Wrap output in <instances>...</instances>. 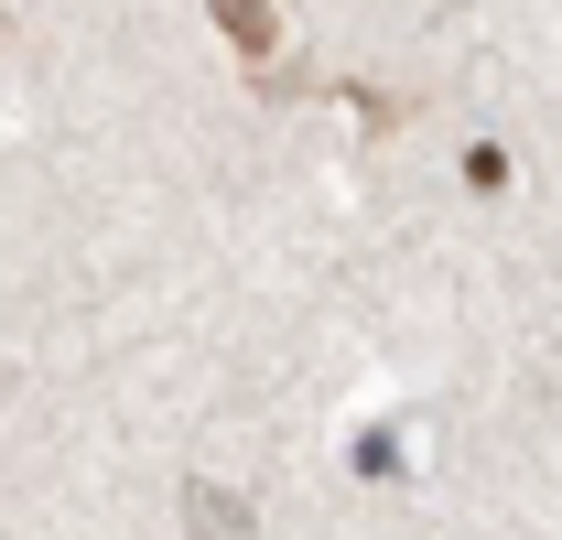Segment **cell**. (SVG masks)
<instances>
[{"label":"cell","mask_w":562,"mask_h":540,"mask_svg":"<svg viewBox=\"0 0 562 540\" xmlns=\"http://www.w3.org/2000/svg\"><path fill=\"white\" fill-rule=\"evenodd\" d=\"M195 519H206V540H238V530H249V508L216 497V486H195Z\"/></svg>","instance_id":"obj_2"},{"label":"cell","mask_w":562,"mask_h":540,"mask_svg":"<svg viewBox=\"0 0 562 540\" xmlns=\"http://www.w3.org/2000/svg\"><path fill=\"white\" fill-rule=\"evenodd\" d=\"M216 22H227V44H238V55H271V44H281L271 0H216Z\"/></svg>","instance_id":"obj_1"}]
</instances>
